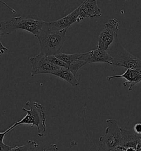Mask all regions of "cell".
I'll use <instances>...</instances> for the list:
<instances>
[{"label": "cell", "instance_id": "cell-5", "mask_svg": "<svg viewBox=\"0 0 141 151\" xmlns=\"http://www.w3.org/2000/svg\"><path fill=\"white\" fill-rule=\"evenodd\" d=\"M108 127L106 128L105 133L99 138L101 143L100 146L107 151H112L118 146L122 137L121 127L115 119H111L106 120Z\"/></svg>", "mask_w": 141, "mask_h": 151}, {"label": "cell", "instance_id": "cell-7", "mask_svg": "<svg viewBox=\"0 0 141 151\" xmlns=\"http://www.w3.org/2000/svg\"><path fill=\"white\" fill-rule=\"evenodd\" d=\"M30 62L31 64V76L41 74L52 75L55 71L61 68L53 64L48 60V57L41 53L35 57H31Z\"/></svg>", "mask_w": 141, "mask_h": 151}, {"label": "cell", "instance_id": "cell-1", "mask_svg": "<svg viewBox=\"0 0 141 151\" xmlns=\"http://www.w3.org/2000/svg\"><path fill=\"white\" fill-rule=\"evenodd\" d=\"M67 30L59 31L51 27L49 22L44 26L36 36L39 41L40 53L46 57L56 55L63 47L66 40Z\"/></svg>", "mask_w": 141, "mask_h": 151}, {"label": "cell", "instance_id": "cell-10", "mask_svg": "<svg viewBox=\"0 0 141 151\" xmlns=\"http://www.w3.org/2000/svg\"><path fill=\"white\" fill-rule=\"evenodd\" d=\"M82 20L83 19L79 16V9L78 7H77L73 11L64 17L53 22H49V24L51 27H53L56 29L63 31L67 30V29L72 24L75 22H79Z\"/></svg>", "mask_w": 141, "mask_h": 151}, {"label": "cell", "instance_id": "cell-11", "mask_svg": "<svg viewBox=\"0 0 141 151\" xmlns=\"http://www.w3.org/2000/svg\"><path fill=\"white\" fill-rule=\"evenodd\" d=\"M122 137L118 146L126 148H133L136 150L138 143L140 142L141 135L135 133L133 129H126L121 128Z\"/></svg>", "mask_w": 141, "mask_h": 151}, {"label": "cell", "instance_id": "cell-19", "mask_svg": "<svg viewBox=\"0 0 141 151\" xmlns=\"http://www.w3.org/2000/svg\"><path fill=\"white\" fill-rule=\"evenodd\" d=\"M133 131L137 134L141 135V124L138 123L135 124L133 127Z\"/></svg>", "mask_w": 141, "mask_h": 151}, {"label": "cell", "instance_id": "cell-2", "mask_svg": "<svg viewBox=\"0 0 141 151\" xmlns=\"http://www.w3.org/2000/svg\"><path fill=\"white\" fill-rule=\"evenodd\" d=\"M45 22L36 14H30L25 17H14L10 19L0 21V35H9L17 29H22L36 37Z\"/></svg>", "mask_w": 141, "mask_h": 151}, {"label": "cell", "instance_id": "cell-12", "mask_svg": "<svg viewBox=\"0 0 141 151\" xmlns=\"http://www.w3.org/2000/svg\"><path fill=\"white\" fill-rule=\"evenodd\" d=\"M89 53V64L94 63H105L112 65V58L107 50L97 48L92 50Z\"/></svg>", "mask_w": 141, "mask_h": 151}, {"label": "cell", "instance_id": "cell-4", "mask_svg": "<svg viewBox=\"0 0 141 151\" xmlns=\"http://www.w3.org/2000/svg\"><path fill=\"white\" fill-rule=\"evenodd\" d=\"M111 57L112 65L122 67L127 69L141 68V59L130 53L125 49L118 38L107 50Z\"/></svg>", "mask_w": 141, "mask_h": 151}, {"label": "cell", "instance_id": "cell-9", "mask_svg": "<svg viewBox=\"0 0 141 151\" xmlns=\"http://www.w3.org/2000/svg\"><path fill=\"white\" fill-rule=\"evenodd\" d=\"M79 14L80 17L84 18L100 17L102 16L101 9L97 5L96 0H86L79 6Z\"/></svg>", "mask_w": 141, "mask_h": 151}, {"label": "cell", "instance_id": "cell-21", "mask_svg": "<svg viewBox=\"0 0 141 151\" xmlns=\"http://www.w3.org/2000/svg\"><path fill=\"white\" fill-rule=\"evenodd\" d=\"M122 151L121 148L119 146H117L116 148H115L114 149H113L112 151Z\"/></svg>", "mask_w": 141, "mask_h": 151}, {"label": "cell", "instance_id": "cell-16", "mask_svg": "<svg viewBox=\"0 0 141 151\" xmlns=\"http://www.w3.org/2000/svg\"><path fill=\"white\" fill-rule=\"evenodd\" d=\"M12 130H13V129L11 126L7 129L4 131V132H0V151H9L12 148L13 146L7 145L4 142V136Z\"/></svg>", "mask_w": 141, "mask_h": 151}, {"label": "cell", "instance_id": "cell-18", "mask_svg": "<svg viewBox=\"0 0 141 151\" xmlns=\"http://www.w3.org/2000/svg\"><path fill=\"white\" fill-rule=\"evenodd\" d=\"M35 151H58V147L56 144H51L43 148L39 147Z\"/></svg>", "mask_w": 141, "mask_h": 151}, {"label": "cell", "instance_id": "cell-13", "mask_svg": "<svg viewBox=\"0 0 141 151\" xmlns=\"http://www.w3.org/2000/svg\"><path fill=\"white\" fill-rule=\"evenodd\" d=\"M52 75L56 76L63 80H65L72 86H78L79 82L75 78V76L68 69L61 68L58 70L55 71Z\"/></svg>", "mask_w": 141, "mask_h": 151}, {"label": "cell", "instance_id": "cell-3", "mask_svg": "<svg viewBox=\"0 0 141 151\" xmlns=\"http://www.w3.org/2000/svg\"><path fill=\"white\" fill-rule=\"evenodd\" d=\"M30 109L27 110L23 107L22 110L27 113L22 120L15 122L11 126L13 129L21 124L31 125V127L36 126L38 130V136L43 137L46 131V112L44 107L38 102L28 101L26 104Z\"/></svg>", "mask_w": 141, "mask_h": 151}, {"label": "cell", "instance_id": "cell-8", "mask_svg": "<svg viewBox=\"0 0 141 151\" xmlns=\"http://www.w3.org/2000/svg\"><path fill=\"white\" fill-rule=\"evenodd\" d=\"M123 78L127 81L123 83V85L128 87V90L131 91L133 88L141 81V68L136 69H127L123 74L118 76H111L106 78V79L110 81L113 79Z\"/></svg>", "mask_w": 141, "mask_h": 151}, {"label": "cell", "instance_id": "cell-20", "mask_svg": "<svg viewBox=\"0 0 141 151\" xmlns=\"http://www.w3.org/2000/svg\"><path fill=\"white\" fill-rule=\"evenodd\" d=\"M0 30H1V23H0ZM8 49L6 48L3 44L2 43L1 41L0 40V56L4 53L6 51H7Z\"/></svg>", "mask_w": 141, "mask_h": 151}, {"label": "cell", "instance_id": "cell-17", "mask_svg": "<svg viewBox=\"0 0 141 151\" xmlns=\"http://www.w3.org/2000/svg\"><path fill=\"white\" fill-rule=\"evenodd\" d=\"M48 59L50 62L57 67L66 68V69L68 68V65L66 63L56 57L55 55L48 56Z\"/></svg>", "mask_w": 141, "mask_h": 151}, {"label": "cell", "instance_id": "cell-14", "mask_svg": "<svg viewBox=\"0 0 141 151\" xmlns=\"http://www.w3.org/2000/svg\"><path fill=\"white\" fill-rule=\"evenodd\" d=\"M56 57L66 63L68 65L73 63L77 62L83 58L84 53L82 54H66L59 53L56 55Z\"/></svg>", "mask_w": 141, "mask_h": 151}, {"label": "cell", "instance_id": "cell-15", "mask_svg": "<svg viewBox=\"0 0 141 151\" xmlns=\"http://www.w3.org/2000/svg\"><path fill=\"white\" fill-rule=\"evenodd\" d=\"M39 148V146L37 142L33 140H29L25 145L21 146H14L9 151H35Z\"/></svg>", "mask_w": 141, "mask_h": 151}, {"label": "cell", "instance_id": "cell-6", "mask_svg": "<svg viewBox=\"0 0 141 151\" xmlns=\"http://www.w3.org/2000/svg\"><path fill=\"white\" fill-rule=\"evenodd\" d=\"M119 21L116 18L110 19L106 23L98 40L97 48L107 50L118 38Z\"/></svg>", "mask_w": 141, "mask_h": 151}]
</instances>
